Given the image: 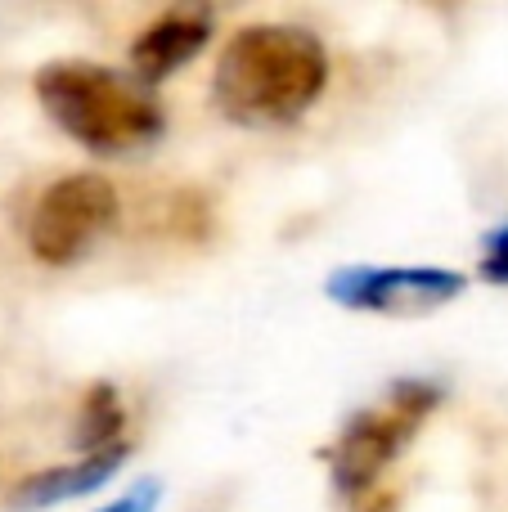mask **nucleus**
<instances>
[{
    "label": "nucleus",
    "mask_w": 508,
    "mask_h": 512,
    "mask_svg": "<svg viewBox=\"0 0 508 512\" xmlns=\"http://www.w3.org/2000/svg\"><path fill=\"white\" fill-rule=\"evenodd\" d=\"M482 279L508 288V221L495 225V230L486 234V243H482Z\"/></svg>",
    "instance_id": "1a4fd4ad"
},
{
    "label": "nucleus",
    "mask_w": 508,
    "mask_h": 512,
    "mask_svg": "<svg viewBox=\"0 0 508 512\" xmlns=\"http://www.w3.org/2000/svg\"><path fill=\"white\" fill-rule=\"evenodd\" d=\"M117 189L95 171H77L63 176L36 198L32 216H27V248L45 265H72L81 261L117 225Z\"/></svg>",
    "instance_id": "20e7f679"
},
{
    "label": "nucleus",
    "mask_w": 508,
    "mask_h": 512,
    "mask_svg": "<svg viewBox=\"0 0 508 512\" xmlns=\"http://www.w3.org/2000/svg\"><path fill=\"white\" fill-rule=\"evenodd\" d=\"M437 405H441V391L432 382H401L378 405L360 409L342 427L338 441L324 450L338 495L351 499V504H369L383 472L410 450V441L419 436V427L428 423Z\"/></svg>",
    "instance_id": "7ed1b4c3"
},
{
    "label": "nucleus",
    "mask_w": 508,
    "mask_h": 512,
    "mask_svg": "<svg viewBox=\"0 0 508 512\" xmlns=\"http://www.w3.org/2000/svg\"><path fill=\"white\" fill-rule=\"evenodd\" d=\"M468 288L459 270L441 265H342L329 274L324 297L342 310H365L387 319H419L441 310Z\"/></svg>",
    "instance_id": "39448f33"
},
{
    "label": "nucleus",
    "mask_w": 508,
    "mask_h": 512,
    "mask_svg": "<svg viewBox=\"0 0 508 512\" xmlns=\"http://www.w3.org/2000/svg\"><path fill=\"white\" fill-rule=\"evenodd\" d=\"M158 499H162V481L149 477V481H135L122 499H113L108 508H95V512H153L158 508Z\"/></svg>",
    "instance_id": "9d476101"
},
{
    "label": "nucleus",
    "mask_w": 508,
    "mask_h": 512,
    "mask_svg": "<svg viewBox=\"0 0 508 512\" xmlns=\"http://www.w3.org/2000/svg\"><path fill=\"white\" fill-rule=\"evenodd\" d=\"M207 41H212L207 9H167L131 41V77L140 86H158L185 63H194Z\"/></svg>",
    "instance_id": "423d86ee"
},
{
    "label": "nucleus",
    "mask_w": 508,
    "mask_h": 512,
    "mask_svg": "<svg viewBox=\"0 0 508 512\" xmlns=\"http://www.w3.org/2000/svg\"><path fill=\"white\" fill-rule=\"evenodd\" d=\"M126 459V445L117 450H104V454H86L81 463H63V468H45V472H32L14 486V508L32 512V508H54L63 499H77V495H90L99 490Z\"/></svg>",
    "instance_id": "0eeeda50"
},
{
    "label": "nucleus",
    "mask_w": 508,
    "mask_h": 512,
    "mask_svg": "<svg viewBox=\"0 0 508 512\" xmlns=\"http://www.w3.org/2000/svg\"><path fill=\"white\" fill-rule=\"evenodd\" d=\"M122 427H126V414H122V400H117L113 387L95 382L81 400V414H77V450L81 454H104V450H117L122 441Z\"/></svg>",
    "instance_id": "6e6552de"
},
{
    "label": "nucleus",
    "mask_w": 508,
    "mask_h": 512,
    "mask_svg": "<svg viewBox=\"0 0 508 512\" xmlns=\"http://www.w3.org/2000/svg\"><path fill=\"white\" fill-rule=\"evenodd\" d=\"M329 86L320 36L293 23H252L225 41L212 99L234 126H288Z\"/></svg>",
    "instance_id": "f257e3e1"
},
{
    "label": "nucleus",
    "mask_w": 508,
    "mask_h": 512,
    "mask_svg": "<svg viewBox=\"0 0 508 512\" xmlns=\"http://www.w3.org/2000/svg\"><path fill=\"white\" fill-rule=\"evenodd\" d=\"M32 90L45 117L90 153L149 149L167 117L149 86L90 59H54L36 68Z\"/></svg>",
    "instance_id": "f03ea898"
}]
</instances>
